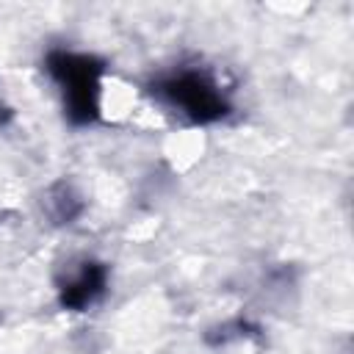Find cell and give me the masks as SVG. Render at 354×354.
<instances>
[{
  "label": "cell",
  "mask_w": 354,
  "mask_h": 354,
  "mask_svg": "<svg viewBox=\"0 0 354 354\" xmlns=\"http://www.w3.org/2000/svg\"><path fill=\"white\" fill-rule=\"evenodd\" d=\"M105 290H108V266L97 260H83L58 285V299L64 310L86 313L105 296Z\"/></svg>",
  "instance_id": "3957f363"
},
{
  "label": "cell",
  "mask_w": 354,
  "mask_h": 354,
  "mask_svg": "<svg viewBox=\"0 0 354 354\" xmlns=\"http://www.w3.org/2000/svg\"><path fill=\"white\" fill-rule=\"evenodd\" d=\"M41 69L58 91L64 119L72 127H91L102 119L105 105V64L86 50L50 47Z\"/></svg>",
  "instance_id": "7a4b0ae2"
},
{
  "label": "cell",
  "mask_w": 354,
  "mask_h": 354,
  "mask_svg": "<svg viewBox=\"0 0 354 354\" xmlns=\"http://www.w3.org/2000/svg\"><path fill=\"white\" fill-rule=\"evenodd\" d=\"M147 94L174 119L205 127L224 122L232 113V97L221 77L202 64H174L149 77Z\"/></svg>",
  "instance_id": "6da1fadb"
}]
</instances>
